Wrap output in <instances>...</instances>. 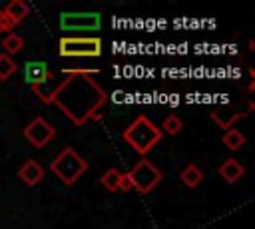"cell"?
<instances>
[{"label": "cell", "mask_w": 255, "mask_h": 229, "mask_svg": "<svg viewBox=\"0 0 255 229\" xmlns=\"http://www.w3.org/2000/svg\"><path fill=\"white\" fill-rule=\"evenodd\" d=\"M122 137H124V141H126L131 149H135L137 153L145 155L147 151H151V149L159 143V139H161V129H159L155 123H151L149 117L137 115V117L122 131Z\"/></svg>", "instance_id": "cell-2"}, {"label": "cell", "mask_w": 255, "mask_h": 229, "mask_svg": "<svg viewBox=\"0 0 255 229\" xmlns=\"http://www.w3.org/2000/svg\"><path fill=\"white\" fill-rule=\"evenodd\" d=\"M54 80L52 78V72L48 70L46 62H26L24 64V82L30 84V86H38V84H44V82H50Z\"/></svg>", "instance_id": "cell-8"}, {"label": "cell", "mask_w": 255, "mask_h": 229, "mask_svg": "<svg viewBox=\"0 0 255 229\" xmlns=\"http://www.w3.org/2000/svg\"><path fill=\"white\" fill-rule=\"evenodd\" d=\"M52 173L64 183V185H74L80 175L86 173L88 161L74 149V147H64L50 163Z\"/></svg>", "instance_id": "cell-3"}, {"label": "cell", "mask_w": 255, "mask_h": 229, "mask_svg": "<svg viewBox=\"0 0 255 229\" xmlns=\"http://www.w3.org/2000/svg\"><path fill=\"white\" fill-rule=\"evenodd\" d=\"M56 135V129L50 121H46L44 117H34L26 127H24V137L34 145V147H44L46 143H50Z\"/></svg>", "instance_id": "cell-7"}, {"label": "cell", "mask_w": 255, "mask_h": 229, "mask_svg": "<svg viewBox=\"0 0 255 229\" xmlns=\"http://www.w3.org/2000/svg\"><path fill=\"white\" fill-rule=\"evenodd\" d=\"M0 26H4V28H8V30H12V28L8 26V22H6V18H4V12H2V8H0Z\"/></svg>", "instance_id": "cell-20"}, {"label": "cell", "mask_w": 255, "mask_h": 229, "mask_svg": "<svg viewBox=\"0 0 255 229\" xmlns=\"http://www.w3.org/2000/svg\"><path fill=\"white\" fill-rule=\"evenodd\" d=\"M108 100L106 92L90 78L82 74H74L68 80H62L52 102L64 110V114L76 123L82 125L86 119H90L100 106H104Z\"/></svg>", "instance_id": "cell-1"}, {"label": "cell", "mask_w": 255, "mask_h": 229, "mask_svg": "<svg viewBox=\"0 0 255 229\" xmlns=\"http://www.w3.org/2000/svg\"><path fill=\"white\" fill-rule=\"evenodd\" d=\"M2 48L6 50V54H8V56L18 54V52L24 48V40H22V36H18L16 32H10V34L2 40Z\"/></svg>", "instance_id": "cell-15"}, {"label": "cell", "mask_w": 255, "mask_h": 229, "mask_svg": "<svg viewBox=\"0 0 255 229\" xmlns=\"http://www.w3.org/2000/svg\"><path fill=\"white\" fill-rule=\"evenodd\" d=\"M60 56L64 58H98L102 56V40L96 36H62L60 42Z\"/></svg>", "instance_id": "cell-4"}, {"label": "cell", "mask_w": 255, "mask_h": 229, "mask_svg": "<svg viewBox=\"0 0 255 229\" xmlns=\"http://www.w3.org/2000/svg\"><path fill=\"white\" fill-rule=\"evenodd\" d=\"M133 185H131V179L128 173H122V179H120V191H131Z\"/></svg>", "instance_id": "cell-19"}, {"label": "cell", "mask_w": 255, "mask_h": 229, "mask_svg": "<svg viewBox=\"0 0 255 229\" xmlns=\"http://www.w3.org/2000/svg\"><path fill=\"white\" fill-rule=\"evenodd\" d=\"M18 175H20V179L26 183V185H38L40 181H42V177H44V169H42V165L36 161V159H28V161H24L22 163V167L18 169Z\"/></svg>", "instance_id": "cell-10"}, {"label": "cell", "mask_w": 255, "mask_h": 229, "mask_svg": "<svg viewBox=\"0 0 255 229\" xmlns=\"http://www.w3.org/2000/svg\"><path fill=\"white\" fill-rule=\"evenodd\" d=\"M0 32H8V28H4V26H0Z\"/></svg>", "instance_id": "cell-21"}, {"label": "cell", "mask_w": 255, "mask_h": 229, "mask_svg": "<svg viewBox=\"0 0 255 229\" xmlns=\"http://www.w3.org/2000/svg\"><path fill=\"white\" fill-rule=\"evenodd\" d=\"M219 175L227 181V183H237L243 175H245V167L235 159V157H227L221 165H219Z\"/></svg>", "instance_id": "cell-11"}, {"label": "cell", "mask_w": 255, "mask_h": 229, "mask_svg": "<svg viewBox=\"0 0 255 229\" xmlns=\"http://www.w3.org/2000/svg\"><path fill=\"white\" fill-rule=\"evenodd\" d=\"M58 86H60V84H54V82L50 80V82H44V84L32 86V92H34V96H38V98H40V102H44V104H52V98H54V94H56Z\"/></svg>", "instance_id": "cell-13"}, {"label": "cell", "mask_w": 255, "mask_h": 229, "mask_svg": "<svg viewBox=\"0 0 255 229\" xmlns=\"http://www.w3.org/2000/svg\"><path fill=\"white\" fill-rule=\"evenodd\" d=\"M120 179H122V171L116 169V167H112V169H108L102 175V185L108 191H120Z\"/></svg>", "instance_id": "cell-16"}, {"label": "cell", "mask_w": 255, "mask_h": 229, "mask_svg": "<svg viewBox=\"0 0 255 229\" xmlns=\"http://www.w3.org/2000/svg\"><path fill=\"white\" fill-rule=\"evenodd\" d=\"M179 179H181V183L185 185V187H197L201 181H203V173H201V169L197 167V165H193V163H189V165H185L183 169H181V173H179Z\"/></svg>", "instance_id": "cell-12"}, {"label": "cell", "mask_w": 255, "mask_h": 229, "mask_svg": "<svg viewBox=\"0 0 255 229\" xmlns=\"http://www.w3.org/2000/svg\"><path fill=\"white\" fill-rule=\"evenodd\" d=\"M223 143H225V147H227V149L235 151V149H239V147L245 143V135H243L239 129L229 127V129L223 133Z\"/></svg>", "instance_id": "cell-14"}, {"label": "cell", "mask_w": 255, "mask_h": 229, "mask_svg": "<svg viewBox=\"0 0 255 229\" xmlns=\"http://www.w3.org/2000/svg\"><path fill=\"white\" fill-rule=\"evenodd\" d=\"M2 12H4V18H6L8 26L14 28L16 24H20V22L30 14V6H28L24 0H12V2H8V4L2 8Z\"/></svg>", "instance_id": "cell-9"}, {"label": "cell", "mask_w": 255, "mask_h": 229, "mask_svg": "<svg viewBox=\"0 0 255 229\" xmlns=\"http://www.w3.org/2000/svg\"><path fill=\"white\" fill-rule=\"evenodd\" d=\"M102 28L100 12H62L60 30L66 34L72 32H98Z\"/></svg>", "instance_id": "cell-5"}, {"label": "cell", "mask_w": 255, "mask_h": 229, "mask_svg": "<svg viewBox=\"0 0 255 229\" xmlns=\"http://www.w3.org/2000/svg\"><path fill=\"white\" fill-rule=\"evenodd\" d=\"M133 189L139 193H149L159 181H161V171L149 161V159H139L129 171H128Z\"/></svg>", "instance_id": "cell-6"}, {"label": "cell", "mask_w": 255, "mask_h": 229, "mask_svg": "<svg viewBox=\"0 0 255 229\" xmlns=\"http://www.w3.org/2000/svg\"><path fill=\"white\" fill-rule=\"evenodd\" d=\"M16 72V62L8 54H0V80H8Z\"/></svg>", "instance_id": "cell-17"}, {"label": "cell", "mask_w": 255, "mask_h": 229, "mask_svg": "<svg viewBox=\"0 0 255 229\" xmlns=\"http://www.w3.org/2000/svg\"><path fill=\"white\" fill-rule=\"evenodd\" d=\"M161 127H163V131H165V133H169V135H175V133H179V131H181L183 123H181V119H179L175 114H171V115H167V117L163 119Z\"/></svg>", "instance_id": "cell-18"}]
</instances>
